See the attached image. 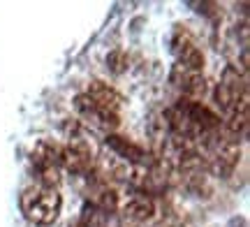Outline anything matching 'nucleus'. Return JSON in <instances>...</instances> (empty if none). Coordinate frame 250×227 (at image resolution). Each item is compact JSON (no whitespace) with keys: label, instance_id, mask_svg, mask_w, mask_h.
I'll list each match as a JSON object with an SVG mask.
<instances>
[{"label":"nucleus","instance_id":"20e7f679","mask_svg":"<svg viewBox=\"0 0 250 227\" xmlns=\"http://www.w3.org/2000/svg\"><path fill=\"white\" fill-rule=\"evenodd\" d=\"M74 109H77V114H79L90 127L102 130V132H107V135H111V132L118 127V123H121L118 114H114V111H109V109H104V107L95 104L86 93H81V95L74 98Z\"/></svg>","mask_w":250,"mask_h":227},{"label":"nucleus","instance_id":"7ed1b4c3","mask_svg":"<svg viewBox=\"0 0 250 227\" xmlns=\"http://www.w3.org/2000/svg\"><path fill=\"white\" fill-rule=\"evenodd\" d=\"M248 102V86H246V77L239 74L236 67H225L223 77L215 88V104L220 107L225 116H229L236 107H241Z\"/></svg>","mask_w":250,"mask_h":227},{"label":"nucleus","instance_id":"f257e3e1","mask_svg":"<svg viewBox=\"0 0 250 227\" xmlns=\"http://www.w3.org/2000/svg\"><path fill=\"white\" fill-rule=\"evenodd\" d=\"M19 206H21V213L30 223L51 225V223H56V218H58V213L62 209V197L56 188H46V186L37 183V186H30V188L21 192Z\"/></svg>","mask_w":250,"mask_h":227},{"label":"nucleus","instance_id":"0eeeda50","mask_svg":"<svg viewBox=\"0 0 250 227\" xmlns=\"http://www.w3.org/2000/svg\"><path fill=\"white\" fill-rule=\"evenodd\" d=\"M86 95H88L95 104H100V107H104V109H109V111H114V114H118L121 104H123L121 93L114 91L109 83H102V82H90Z\"/></svg>","mask_w":250,"mask_h":227},{"label":"nucleus","instance_id":"39448f33","mask_svg":"<svg viewBox=\"0 0 250 227\" xmlns=\"http://www.w3.org/2000/svg\"><path fill=\"white\" fill-rule=\"evenodd\" d=\"M104 144H107L109 151H114L121 160H125V163L132 165V167H148V165H153L151 153L144 146L134 144L132 139H127V137H121L116 132H111V135L104 137Z\"/></svg>","mask_w":250,"mask_h":227},{"label":"nucleus","instance_id":"6e6552de","mask_svg":"<svg viewBox=\"0 0 250 227\" xmlns=\"http://www.w3.org/2000/svg\"><path fill=\"white\" fill-rule=\"evenodd\" d=\"M123 216L127 220H132V223H146V220H151L155 216V204H153L151 197L137 195V197H132L125 204Z\"/></svg>","mask_w":250,"mask_h":227},{"label":"nucleus","instance_id":"1a4fd4ad","mask_svg":"<svg viewBox=\"0 0 250 227\" xmlns=\"http://www.w3.org/2000/svg\"><path fill=\"white\" fill-rule=\"evenodd\" d=\"M107 67L111 70V72H123L125 70V58H123V54L121 51H114L111 56H107Z\"/></svg>","mask_w":250,"mask_h":227},{"label":"nucleus","instance_id":"423d86ee","mask_svg":"<svg viewBox=\"0 0 250 227\" xmlns=\"http://www.w3.org/2000/svg\"><path fill=\"white\" fill-rule=\"evenodd\" d=\"M169 79H171V83L186 95V100L199 102V98H204L206 79L202 77V72H190V70H183L179 65H174Z\"/></svg>","mask_w":250,"mask_h":227},{"label":"nucleus","instance_id":"9d476101","mask_svg":"<svg viewBox=\"0 0 250 227\" xmlns=\"http://www.w3.org/2000/svg\"><path fill=\"white\" fill-rule=\"evenodd\" d=\"M70 227H86L83 223H74V225H70Z\"/></svg>","mask_w":250,"mask_h":227},{"label":"nucleus","instance_id":"f03ea898","mask_svg":"<svg viewBox=\"0 0 250 227\" xmlns=\"http://www.w3.org/2000/svg\"><path fill=\"white\" fill-rule=\"evenodd\" d=\"M61 153L62 146L56 144V142L42 139V142L35 144L33 153H30V160H33V167L37 172L40 186L56 188L61 183Z\"/></svg>","mask_w":250,"mask_h":227}]
</instances>
